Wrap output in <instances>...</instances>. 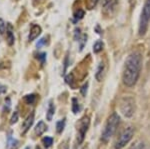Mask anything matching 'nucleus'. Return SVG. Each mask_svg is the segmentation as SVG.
Segmentation results:
<instances>
[{
	"mask_svg": "<svg viewBox=\"0 0 150 149\" xmlns=\"http://www.w3.org/2000/svg\"><path fill=\"white\" fill-rule=\"evenodd\" d=\"M142 68V56L139 52H133L125 60L122 80L125 86L132 87L136 84Z\"/></svg>",
	"mask_w": 150,
	"mask_h": 149,
	"instance_id": "nucleus-1",
	"label": "nucleus"
},
{
	"mask_svg": "<svg viewBox=\"0 0 150 149\" xmlns=\"http://www.w3.org/2000/svg\"><path fill=\"white\" fill-rule=\"evenodd\" d=\"M120 123V117L117 113H112L108 117L107 121H106L105 127L102 132V136H101V140L103 142H108L110 140V138L115 134L116 130H117L118 126Z\"/></svg>",
	"mask_w": 150,
	"mask_h": 149,
	"instance_id": "nucleus-2",
	"label": "nucleus"
},
{
	"mask_svg": "<svg viewBox=\"0 0 150 149\" xmlns=\"http://www.w3.org/2000/svg\"><path fill=\"white\" fill-rule=\"evenodd\" d=\"M150 22V0H146L141 11V15L139 19V27L138 32L140 36H144L148 30V26Z\"/></svg>",
	"mask_w": 150,
	"mask_h": 149,
	"instance_id": "nucleus-3",
	"label": "nucleus"
},
{
	"mask_svg": "<svg viewBox=\"0 0 150 149\" xmlns=\"http://www.w3.org/2000/svg\"><path fill=\"white\" fill-rule=\"evenodd\" d=\"M119 109L125 117H131L135 111V101L130 96H124L119 103Z\"/></svg>",
	"mask_w": 150,
	"mask_h": 149,
	"instance_id": "nucleus-4",
	"label": "nucleus"
},
{
	"mask_svg": "<svg viewBox=\"0 0 150 149\" xmlns=\"http://www.w3.org/2000/svg\"><path fill=\"white\" fill-rule=\"evenodd\" d=\"M133 135H134V129L133 127H127L120 133L119 137H118L117 141L115 143V149H122L124 146H126V144L130 142V140L132 139Z\"/></svg>",
	"mask_w": 150,
	"mask_h": 149,
	"instance_id": "nucleus-5",
	"label": "nucleus"
},
{
	"mask_svg": "<svg viewBox=\"0 0 150 149\" xmlns=\"http://www.w3.org/2000/svg\"><path fill=\"white\" fill-rule=\"evenodd\" d=\"M89 125H90V119L88 116H84L78 124V134H77V142L80 144L84 139L86 132L88 131Z\"/></svg>",
	"mask_w": 150,
	"mask_h": 149,
	"instance_id": "nucleus-6",
	"label": "nucleus"
},
{
	"mask_svg": "<svg viewBox=\"0 0 150 149\" xmlns=\"http://www.w3.org/2000/svg\"><path fill=\"white\" fill-rule=\"evenodd\" d=\"M40 33H41V27H40V26L37 25V24L32 25V27H31V29H30V32H29L28 40H29V41H33V40H35L36 38L40 35Z\"/></svg>",
	"mask_w": 150,
	"mask_h": 149,
	"instance_id": "nucleus-7",
	"label": "nucleus"
},
{
	"mask_svg": "<svg viewBox=\"0 0 150 149\" xmlns=\"http://www.w3.org/2000/svg\"><path fill=\"white\" fill-rule=\"evenodd\" d=\"M33 122H34V113H31L29 116L24 120L23 125H22V134H25L29 130L31 126H32Z\"/></svg>",
	"mask_w": 150,
	"mask_h": 149,
	"instance_id": "nucleus-8",
	"label": "nucleus"
},
{
	"mask_svg": "<svg viewBox=\"0 0 150 149\" xmlns=\"http://www.w3.org/2000/svg\"><path fill=\"white\" fill-rule=\"evenodd\" d=\"M104 73H105V64L103 62H100L97 69H96V73H95V78L97 79V81L102 80Z\"/></svg>",
	"mask_w": 150,
	"mask_h": 149,
	"instance_id": "nucleus-9",
	"label": "nucleus"
},
{
	"mask_svg": "<svg viewBox=\"0 0 150 149\" xmlns=\"http://www.w3.org/2000/svg\"><path fill=\"white\" fill-rule=\"evenodd\" d=\"M6 34H7V43L8 45H13L14 44V34H13V29H12V25L11 24H8L7 25V29H6Z\"/></svg>",
	"mask_w": 150,
	"mask_h": 149,
	"instance_id": "nucleus-10",
	"label": "nucleus"
},
{
	"mask_svg": "<svg viewBox=\"0 0 150 149\" xmlns=\"http://www.w3.org/2000/svg\"><path fill=\"white\" fill-rule=\"evenodd\" d=\"M46 129H47L46 124H45L43 121H40L39 123L36 125V127H35V134L37 136L42 135V134L44 133L45 131H46Z\"/></svg>",
	"mask_w": 150,
	"mask_h": 149,
	"instance_id": "nucleus-11",
	"label": "nucleus"
},
{
	"mask_svg": "<svg viewBox=\"0 0 150 149\" xmlns=\"http://www.w3.org/2000/svg\"><path fill=\"white\" fill-rule=\"evenodd\" d=\"M54 113H55V106H54V104H53V102L50 101L49 106H48V110H47V114H46L47 120L51 121L53 116H54Z\"/></svg>",
	"mask_w": 150,
	"mask_h": 149,
	"instance_id": "nucleus-12",
	"label": "nucleus"
},
{
	"mask_svg": "<svg viewBox=\"0 0 150 149\" xmlns=\"http://www.w3.org/2000/svg\"><path fill=\"white\" fill-rule=\"evenodd\" d=\"M117 0H103V7L107 10L113 9L116 6Z\"/></svg>",
	"mask_w": 150,
	"mask_h": 149,
	"instance_id": "nucleus-13",
	"label": "nucleus"
},
{
	"mask_svg": "<svg viewBox=\"0 0 150 149\" xmlns=\"http://www.w3.org/2000/svg\"><path fill=\"white\" fill-rule=\"evenodd\" d=\"M129 149H146V146L142 141H136L134 144L130 146Z\"/></svg>",
	"mask_w": 150,
	"mask_h": 149,
	"instance_id": "nucleus-14",
	"label": "nucleus"
},
{
	"mask_svg": "<svg viewBox=\"0 0 150 149\" xmlns=\"http://www.w3.org/2000/svg\"><path fill=\"white\" fill-rule=\"evenodd\" d=\"M102 48H103V43L101 41H97L93 45V51L95 52V53H99V52L102 50Z\"/></svg>",
	"mask_w": 150,
	"mask_h": 149,
	"instance_id": "nucleus-15",
	"label": "nucleus"
},
{
	"mask_svg": "<svg viewBox=\"0 0 150 149\" xmlns=\"http://www.w3.org/2000/svg\"><path fill=\"white\" fill-rule=\"evenodd\" d=\"M64 126H65V119L60 120V121L57 122V124H56V130H57L58 133H61V132L63 131Z\"/></svg>",
	"mask_w": 150,
	"mask_h": 149,
	"instance_id": "nucleus-16",
	"label": "nucleus"
},
{
	"mask_svg": "<svg viewBox=\"0 0 150 149\" xmlns=\"http://www.w3.org/2000/svg\"><path fill=\"white\" fill-rule=\"evenodd\" d=\"M42 142H43V144H44L45 147L49 148L53 143V139L51 137H48V136H46V137H44L42 139Z\"/></svg>",
	"mask_w": 150,
	"mask_h": 149,
	"instance_id": "nucleus-17",
	"label": "nucleus"
},
{
	"mask_svg": "<svg viewBox=\"0 0 150 149\" xmlns=\"http://www.w3.org/2000/svg\"><path fill=\"white\" fill-rule=\"evenodd\" d=\"M72 111L74 112V113H77V112L79 111V109H80V107H79V103L78 101H77V99H75V98H73L72 99Z\"/></svg>",
	"mask_w": 150,
	"mask_h": 149,
	"instance_id": "nucleus-18",
	"label": "nucleus"
},
{
	"mask_svg": "<svg viewBox=\"0 0 150 149\" xmlns=\"http://www.w3.org/2000/svg\"><path fill=\"white\" fill-rule=\"evenodd\" d=\"M36 100V95L35 94H30L25 96V101L27 102V104H32Z\"/></svg>",
	"mask_w": 150,
	"mask_h": 149,
	"instance_id": "nucleus-19",
	"label": "nucleus"
},
{
	"mask_svg": "<svg viewBox=\"0 0 150 149\" xmlns=\"http://www.w3.org/2000/svg\"><path fill=\"white\" fill-rule=\"evenodd\" d=\"M17 144H18V141H17V140H15V139L9 137V139H8V145H7V148H8V149H11V147H12V149H13V148H15V147H14V145L17 146Z\"/></svg>",
	"mask_w": 150,
	"mask_h": 149,
	"instance_id": "nucleus-20",
	"label": "nucleus"
},
{
	"mask_svg": "<svg viewBox=\"0 0 150 149\" xmlns=\"http://www.w3.org/2000/svg\"><path fill=\"white\" fill-rule=\"evenodd\" d=\"M6 30V24L2 19H0V34H4Z\"/></svg>",
	"mask_w": 150,
	"mask_h": 149,
	"instance_id": "nucleus-21",
	"label": "nucleus"
},
{
	"mask_svg": "<svg viewBox=\"0 0 150 149\" xmlns=\"http://www.w3.org/2000/svg\"><path fill=\"white\" fill-rule=\"evenodd\" d=\"M84 16V11L83 10H78L76 12V13L74 14V18L76 19V20H79V19H81L82 17Z\"/></svg>",
	"mask_w": 150,
	"mask_h": 149,
	"instance_id": "nucleus-22",
	"label": "nucleus"
},
{
	"mask_svg": "<svg viewBox=\"0 0 150 149\" xmlns=\"http://www.w3.org/2000/svg\"><path fill=\"white\" fill-rule=\"evenodd\" d=\"M17 120H18V113H17V112H14V114L12 115V117H11L10 124L16 123V122H17Z\"/></svg>",
	"mask_w": 150,
	"mask_h": 149,
	"instance_id": "nucleus-23",
	"label": "nucleus"
},
{
	"mask_svg": "<svg viewBox=\"0 0 150 149\" xmlns=\"http://www.w3.org/2000/svg\"><path fill=\"white\" fill-rule=\"evenodd\" d=\"M46 43V41H45V38H42V39L39 40V42L37 43V47H41L43 44H45Z\"/></svg>",
	"mask_w": 150,
	"mask_h": 149,
	"instance_id": "nucleus-24",
	"label": "nucleus"
},
{
	"mask_svg": "<svg viewBox=\"0 0 150 149\" xmlns=\"http://www.w3.org/2000/svg\"><path fill=\"white\" fill-rule=\"evenodd\" d=\"M38 58H40L41 61H42V63H44L45 58H46V54H45V53H41L39 56H38Z\"/></svg>",
	"mask_w": 150,
	"mask_h": 149,
	"instance_id": "nucleus-25",
	"label": "nucleus"
},
{
	"mask_svg": "<svg viewBox=\"0 0 150 149\" xmlns=\"http://www.w3.org/2000/svg\"><path fill=\"white\" fill-rule=\"evenodd\" d=\"M85 90H87V84H85V85L83 86V87H82V94L83 95H85Z\"/></svg>",
	"mask_w": 150,
	"mask_h": 149,
	"instance_id": "nucleus-26",
	"label": "nucleus"
},
{
	"mask_svg": "<svg viewBox=\"0 0 150 149\" xmlns=\"http://www.w3.org/2000/svg\"><path fill=\"white\" fill-rule=\"evenodd\" d=\"M36 149H40V147H38V146H37V147H36Z\"/></svg>",
	"mask_w": 150,
	"mask_h": 149,
	"instance_id": "nucleus-27",
	"label": "nucleus"
},
{
	"mask_svg": "<svg viewBox=\"0 0 150 149\" xmlns=\"http://www.w3.org/2000/svg\"><path fill=\"white\" fill-rule=\"evenodd\" d=\"M25 149H30V148H29V147H26Z\"/></svg>",
	"mask_w": 150,
	"mask_h": 149,
	"instance_id": "nucleus-28",
	"label": "nucleus"
},
{
	"mask_svg": "<svg viewBox=\"0 0 150 149\" xmlns=\"http://www.w3.org/2000/svg\"><path fill=\"white\" fill-rule=\"evenodd\" d=\"M94 1H95V2H97V1H98V0H94Z\"/></svg>",
	"mask_w": 150,
	"mask_h": 149,
	"instance_id": "nucleus-29",
	"label": "nucleus"
},
{
	"mask_svg": "<svg viewBox=\"0 0 150 149\" xmlns=\"http://www.w3.org/2000/svg\"><path fill=\"white\" fill-rule=\"evenodd\" d=\"M83 149H87V148H86V147H85V148H83Z\"/></svg>",
	"mask_w": 150,
	"mask_h": 149,
	"instance_id": "nucleus-30",
	"label": "nucleus"
}]
</instances>
